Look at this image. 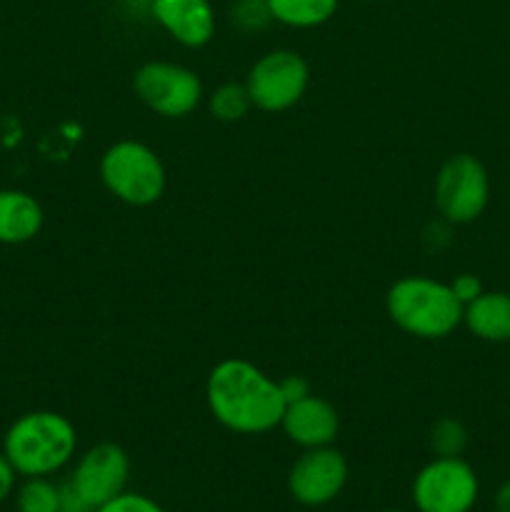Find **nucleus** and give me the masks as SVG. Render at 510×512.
I'll return each instance as SVG.
<instances>
[{
	"mask_svg": "<svg viewBox=\"0 0 510 512\" xmlns=\"http://www.w3.org/2000/svg\"><path fill=\"white\" fill-rule=\"evenodd\" d=\"M208 410L225 430L263 435L280 428L285 400L278 380L243 358L220 360L205 383Z\"/></svg>",
	"mask_w": 510,
	"mask_h": 512,
	"instance_id": "f257e3e1",
	"label": "nucleus"
},
{
	"mask_svg": "<svg viewBox=\"0 0 510 512\" xmlns=\"http://www.w3.org/2000/svg\"><path fill=\"white\" fill-rule=\"evenodd\" d=\"M78 450V430L55 410H33L10 423L3 453L23 478H50L63 470Z\"/></svg>",
	"mask_w": 510,
	"mask_h": 512,
	"instance_id": "f03ea898",
	"label": "nucleus"
},
{
	"mask_svg": "<svg viewBox=\"0 0 510 512\" xmlns=\"http://www.w3.org/2000/svg\"><path fill=\"white\" fill-rule=\"evenodd\" d=\"M385 310L395 328L403 333L423 340H440L463 325L465 305L443 280L408 275L388 288Z\"/></svg>",
	"mask_w": 510,
	"mask_h": 512,
	"instance_id": "7ed1b4c3",
	"label": "nucleus"
},
{
	"mask_svg": "<svg viewBox=\"0 0 510 512\" xmlns=\"http://www.w3.org/2000/svg\"><path fill=\"white\" fill-rule=\"evenodd\" d=\"M100 180L120 203L148 208L163 198L168 173L150 145L140 140H118L100 158Z\"/></svg>",
	"mask_w": 510,
	"mask_h": 512,
	"instance_id": "20e7f679",
	"label": "nucleus"
},
{
	"mask_svg": "<svg viewBox=\"0 0 510 512\" xmlns=\"http://www.w3.org/2000/svg\"><path fill=\"white\" fill-rule=\"evenodd\" d=\"M433 200L440 218L450 225L478 220L490 203V175L475 155H450L438 168Z\"/></svg>",
	"mask_w": 510,
	"mask_h": 512,
	"instance_id": "39448f33",
	"label": "nucleus"
},
{
	"mask_svg": "<svg viewBox=\"0 0 510 512\" xmlns=\"http://www.w3.org/2000/svg\"><path fill=\"white\" fill-rule=\"evenodd\" d=\"M308 85V60L288 48L260 55L245 78L253 108L263 110V113H285V110L295 108L308 93Z\"/></svg>",
	"mask_w": 510,
	"mask_h": 512,
	"instance_id": "423d86ee",
	"label": "nucleus"
},
{
	"mask_svg": "<svg viewBox=\"0 0 510 512\" xmlns=\"http://www.w3.org/2000/svg\"><path fill=\"white\" fill-rule=\"evenodd\" d=\"M130 478V458L120 445L98 443L85 450L75 463L70 483L63 488V508L98 510L108 500L125 493Z\"/></svg>",
	"mask_w": 510,
	"mask_h": 512,
	"instance_id": "0eeeda50",
	"label": "nucleus"
},
{
	"mask_svg": "<svg viewBox=\"0 0 510 512\" xmlns=\"http://www.w3.org/2000/svg\"><path fill=\"white\" fill-rule=\"evenodd\" d=\"M133 90L145 108L163 118H185L203 103L205 88L195 70L170 60H150L133 75Z\"/></svg>",
	"mask_w": 510,
	"mask_h": 512,
	"instance_id": "6e6552de",
	"label": "nucleus"
},
{
	"mask_svg": "<svg viewBox=\"0 0 510 512\" xmlns=\"http://www.w3.org/2000/svg\"><path fill=\"white\" fill-rule=\"evenodd\" d=\"M418 512H470L478 503L480 480L463 458H433L413 480Z\"/></svg>",
	"mask_w": 510,
	"mask_h": 512,
	"instance_id": "1a4fd4ad",
	"label": "nucleus"
},
{
	"mask_svg": "<svg viewBox=\"0 0 510 512\" xmlns=\"http://www.w3.org/2000/svg\"><path fill=\"white\" fill-rule=\"evenodd\" d=\"M348 483V460L340 450L310 448L303 450L288 473V493L305 508H323L343 493Z\"/></svg>",
	"mask_w": 510,
	"mask_h": 512,
	"instance_id": "9d476101",
	"label": "nucleus"
},
{
	"mask_svg": "<svg viewBox=\"0 0 510 512\" xmlns=\"http://www.w3.org/2000/svg\"><path fill=\"white\" fill-rule=\"evenodd\" d=\"M285 438L298 448H325L333 445L340 430V415L333 403H328L320 395H305L303 400L285 405L283 420H280Z\"/></svg>",
	"mask_w": 510,
	"mask_h": 512,
	"instance_id": "9b49d317",
	"label": "nucleus"
},
{
	"mask_svg": "<svg viewBox=\"0 0 510 512\" xmlns=\"http://www.w3.org/2000/svg\"><path fill=\"white\" fill-rule=\"evenodd\" d=\"M150 15L183 48H203L215 35L210 0H153Z\"/></svg>",
	"mask_w": 510,
	"mask_h": 512,
	"instance_id": "f8f14e48",
	"label": "nucleus"
},
{
	"mask_svg": "<svg viewBox=\"0 0 510 512\" xmlns=\"http://www.w3.org/2000/svg\"><path fill=\"white\" fill-rule=\"evenodd\" d=\"M45 223L43 205L35 195L18 188L0 190V245H23L40 235Z\"/></svg>",
	"mask_w": 510,
	"mask_h": 512,
	"instance_id": "ddd939ff",
	"label": "nucleus"
},
{
	"mask_svg": "<svg viewBox=\"0 0 510 512\" xmlns=\"http://www.w3.org/2000/svg\"><path fill=\"white\" fill-rule=\"evenodd\" d=\"M463 325L485 343H510V293L483 290L465 305Z\"/></svg>",
	"mask_w": 510,
	"mask_h": 512,
	"instance_id": "4468645a",
	"label": "nucleus"
},
{
	"mask_svg": "<svg viewBox=\"0 0 510 512\" xmlns=\"http://www.w3.org/2000/svg\"><path fill=\"white\" fill-rule=\"evenodd\" d=\"M340 0H268L273 20L288 28L308 30L325 25L338 10Z\"/></svg>",
	"mask_w": 510,
	"mask_h": 512,
	"instance_id": "2eb2a0df",
	"label": "nucleus"
},
{
	"mask_svg": "<svg viewBox=\"0 0 510 512\" xmlns=\"http://www.w3.org/2000/svg\"><path fill=\"white\" fill-rule=\"evenodd\" d=\"M18 512H63V488L50 478H25L15 493Z\"/></svg>",
	"mask_w": 510,
	"mask_h": 512,
	"instance_id": "dca6fc26",
	"label": "nucleus"
},
{
	"mask_svg": "<svg viewBox=\"0 0 510 512\" xmlns=\"http://www.w3.org/2000/svg\"><path fill=\"white\" fill-rule=\"evenodd\" d=\"M253 108L245 83H223L208 95V110L220 123H238Z\"/></svg>",
	"mask_w": 510,
	"mask_h": 512,
	"instance_id": "f3484780",
	"label": "nucleus"
},
{
	"mask_svg": "<svg viewBox=\"0 0 510 512\" xmlns=\"http://www.w3.org/2000/svg\"><path fill=\"white\" fill-rule=\"evenodd\" d=\"M428 440L435 458H463L468 448V428L458 418H440L430 428Z\"/></svg>",
	"mask_w": 510,
	"mask_h": 512,
	"instance_id": "a211bd4d",
	"label": "nucleus"
},
{
	"mask_svg": "<svg viewBox=\"0 0 510 512\" xmlns=\"http://www.w3.org/2000/svg\"><path fill=\"white\" fill-rule=\"evenodd\" d=\"M230 23L240 33H260V30H265L273 23L268 0H235L230 5Z\"/></svg>",
	"mask_w": 510,
	"mask_h": 512,
	"instance_id": "6ab92c4d",
	"label": "nucleus"
},
{
	"mask_svg": "<svg viewBox=\"0 0 510 512\" xmlns=\"http://www.w3.org/2000/svg\"><path fill=\"white\" fill-rule=\"evenodd\" d=\"M95 512H165V510L160 508L153 498H148V495L128 493V490H125V493H120L118 498L100 505Z\"/></svg>",
	"mask_w": 510,
	"mask_h": 512,
	"instance_id": "aec40b11",
	"label": "nucleus"
},
{
	"mask_svg": "<svg viewBox=\"0 0 510 512\" xmlns=\"http://www.w3.org/2000/svg\"><path fill=\"white\" fill-rule=\"evenodd\" d=\"M448 285H450V290H453V293H455V298H458L463 305L473 303V300L478 298V295L485 290L483 288V280H480L478 275H473V273L455 275V278L450 280Z\"/></svg>",
	"mask_w": 510,
	"mask_h": 512,
	"instance_id": "412c9836",
	"label": "nucleus"
},
{
	"mask_svg": "<svg viewBox=\"0 0 510 512\" xmlns=\"http://www.w3.org/2000/svg\"><path fill=\"white\" fill-rule=\"evenodd\" d=\"M280 393H283L285 405L295 403V400H303L305 395H310V383L303 375H288V378L278 380Z\"/></svg>",
	"mask_w": 510,
	"mask_h": 512,
	"instance_id": "4be33fe9",
	"label": "nucleus"
},
{
	"mask_svg": "<svg viewBox=\"0 0 510 512\" xmlns=\"http://www.w3.org/2000/svg\"><path fill=\"white\" fill-rule=\"evenodd\" d=\"M15 480H18V473H15V468L10 465V460L5 458V453L0 450V503L13 495Z\"/></svg>",
	"mask_w": 510,
	"mask_h": 512,
	"instance_id": "5701e85b",
	"label": "nucleus"
},
{
	"mask_svg": "<svg viewBox=\"0 0 510 512\" xmlns=\"http://www.w3.org/2000/svg\"><path fill=\"white\" fill-rule=\"evenodd\" d=\"M495 512H510V480H505L495 493Z\"/></svg>",
	"mask_w": 510,
	"mask_h": 512,
	"instance_id": "b1692460",
	"label": "nucleus"
},
{
	"mask_svg": "<svg viewBox=\"0 0 510 512\" xmlns=\"http://www.w3.org/2000/svg\"><path fill=\"white\" fill-rule=\"evenodd\" d=\"M63 512H95V510L80 508V505H70V508H63Z\"/></svg>",
	"mask_w": 510,
	"mask_h": 512,
	"instance_id": "393cba45",
	"label": "nucleus"
},
{
	"mask_svg": "<svg viewBox=\"0 0 510 512\" xmlns=\"http://www.w3.org/2000/svg\"><path fill=\"white\" fill-rule=\"evenodd\" d=\"M383 512H405V510H383Z\"/></svg>",
	"mask_w": 510,
	"mask_h": 512,
	"instance_id": "a878e982",
	"label": "nucleus"
}]
</instances>
